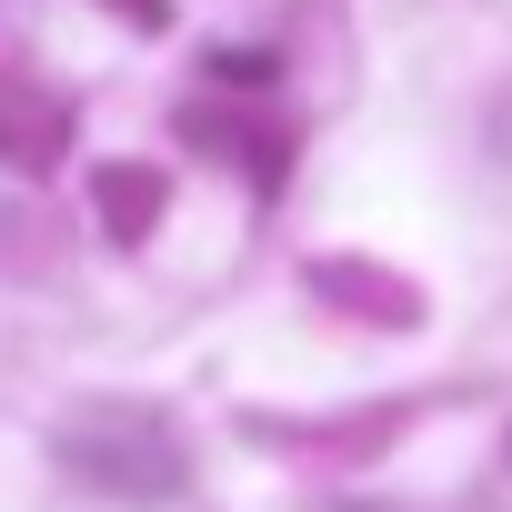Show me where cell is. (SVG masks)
<instances>
[{
  "label": "cell",
  "mask_w": 512,
  "mask_h": 512,
  "mask_svg": "<svg viewBox=\"0 0 512 512\" xmlns=\"http://www.w3.org/2000/svg\"><path fill=\"white\" fill-rule=\"evenodd\" d=\"M101 201H111V231H121V241H141V231H151V211H161V181H151V171H101Z\"/></svg>",
  "instance_id": "obj_1"
},
{
  "label": "cell",
  "mask_w": 512,
  "mask_h": 512,
  "mask_svg": "<svg viewBox=\"0 0 512 512\" xmlns=\"http://www.w3.org/2000/svg\"><path fill=\"white\" fill-rule=\"evenodd\" d=\"M121 11H131V21H161V0H121Z\"/></svg>",
  "instance_id": "obj_2"
}]
</instances>
